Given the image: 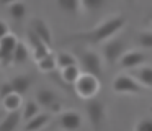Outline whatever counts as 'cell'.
<instances>
[{"label":"cell","mask_w":152,"mask_h":131,"mask_svg":"<svg viewBox=\"0 0 152 131\" xmlns=\"http://www.w3.org/2000/svg\"><path fill=\"white\" fill-rule=\"evenodd\" d=\"M124 25H126L124 16L113 15V16L105 18L102 23H98L92 29L72 33V35L67 36V39H70V41H80V43H90V44H100V43H105L106 39H110L111 36L118 35Z\"/></svg>","instance_id":"obj_1"},{"label":"cell","mask_w":152,"mask_h":131,"mask_svg":"<svg viewBox=\"0 0 152 131\" xmlns=\"http://www.w3.org/2000/svg\"><path fill=\"white\" fill-rule=\"evenodd\" d=\"M72 87H74V92L80 98L90 100V98H95L100 93V90H102V82H100V77H96V75L82 72L77 77V80L72 84Z\"/></svg>","instance_id":"obj_2"},{"label":"cell","mask_w":152,"mask_h":131,"mask_svg":"<svg viewBox=\"0 0 152 131\" xmlns=\"http://www.w3.org/2000/svg\"><path fill=\"white\" fill-rule=\"evenodd\" d=\"M113 92L118 95H141L147 92V87L141 84L131 74H118L113 80Z\"/></svg>","instance_id":"obj_3"},{"label":"cell","mask_w":152,"mask_h":131,"mask_svg":"<svg viewBox=\"0 0 152 131\" xmlns=\"http://www.w3.org/2000/svg\"><path fill=\"white\" fill-rule=\"evenodd\" d=\"M102 44H103L102 46V57L108 66H113V64H116V62H119L121 56L128 51L126 41L118 35L111 36V38L106 39V41L102 43Z\"/></svg>","instance_id":"obj_4"},{"label":"cell","mask_w":152,"mask_h":131,"mask_svg":"<svg viewBox=\"0 0 152 131\" xmlns=\"http://www.w3.org/2000/svg\"><path fill=\"white\" fill-rule=\"evenodd\" d=\"M77 62H79L82 72L96 75L102 79L103 75V59L98 52L92 51V49H83L77 56Z\"/></svg>","instance_id":"obj_5"},{"label":"cell","mask_w":152,"mask_h":131,"mask_svg":"<svg viewBox=\"0 0 152 131\" xmlns=\"http://www.w3.org/2000/svg\"><path fill=\"white\" fill-rule=\"evenodd\" d=\"M85 111H87V118H88L90 124H92L93 130H100L106 118V108H105V103L98 98H90L87 100V105H85Z\"/></svg>","instance_id":"obj_6"},{"label":"cell","mask_w":152,"mask_h":131,"mask_svg":"<svg viewBox=\"0 0 152 131\" xmlns=\"http://www.w3.org/2000/svg\"><path fill=\"white\" fill-rule=\"evenodd\" d=\"M18 44V38L12 33L5 35L0 39V66L2 67H8L12 66V57H13V51Z\"/></svg>","instance_id":"obj_7"},{"label":"cell","mask_w":152,"mask_h":131,"mask_svg":"<svg viewBox=\"0 0 152 131\" xmlns=\"http://www.w3.org/2000/svg\"><path fill=\"white\" fill-rule=\"evenodd\" d=\"M57 124L62 130H79L82 128V115L77 110H62L57 113Z\"/></svg>","instance_id":"obj_8"},{"label":"cell","mask_w":152,"mask_h":131,"mask_svg":"<svg viewBox=\"0 0 152 131\" xmlns=\"http://www.w3.org/2000/svg\"><path fill=\"white\" fill-rule=\"evenodd\" d=\"M36 102L41 107L48 108L51 113H59L61 111V100L57 97L56 92L49 90V88H39L36 92Z\"/></svg>","instance_id":"obj_9"},{"label":"cell","mask_w":152,"mask_h":131,"mask_svg":"<svg viewBox=\"0 0 152 131\" xmlns=\"http://www.w3.org/2000/svg\"><path fill=\"white\" fill-rule=\"evenodd\" d=\"M145 59H147V56H145L144 51H139V49H129V51H126L124 54L121 56V59H119V66H121L123 69H137L139 66H142L145 62Z\"/></svg>","instance_id":"obj_10"},{"label":"cell","mask_w":152,"mask_h":131,"mask_svg":"<svg viewBox=\"0 0 152 131\" xmlns=\"http://www.w3.org/2000/svg\"><path fill=\"white\" fill-rule=\"evenodd\" d=\"M26 39H28V43H30V46H31V49H33V56H34V61H38V59H41V57H44L46 54H49V48L51 46H48L46 43L43 41V39L39 38V36L36 35V33L33 31V29H28V33H26Z\"/></svg>","instance_id":"obj_11"},{"label":"cell","mask_w":152,"mask_h":131,"mask_svg":"<svg viewBox=\"0 0 152 131\" xmlns=\"http://www.w3.org/2000/svg\"><path fill=\"white\" fill-rule=\"evenodd\" d=\"M31 29H33L34 33H36L38 36H39L41 39H43L44 43H46L48 46L53 44V33H51V28L49 25H48L46 21H44L43 18H39V16H36V18L31 20Z\"/></svg>","instance_id":"obj_12"},{"label":"cell","mask_w":152,"mask_h":131,"mask_svg":"<svg viewBox=\"0 0 152 131\" xmlns=\"http://www.w3.org/2000/svg\"><path fill=\"white\" fill-rule=\"evenodd\" d=\"M21 121V110H13L7 111V115L2 116L0 120V131H12L15 128H18Z\"/></svg>","instance_id":"obj_13"},{"label":"cell","mask_w":152,"mask_h":131,"mask_svg":"<svg viewBox=\"0 0 152 131\" xmlns=\"http://www.w3.org/2000/svg\"><path fill=\"white\" fill-rule=\"evenodd\" d=\"M12 82V87H13V92H18V93L25 95L31 87V77L26 74H18L15 77L10 79Z\"/></svg>","instance_id":"obj_14"},{"label":"cell","mask_w":152,"mask_h":131,"mask_svg":"<svg viewBox=\"0 0 152 131\" xmlns=\"http://www.w3.org/2000/svg\"><path fill=\"white\" fill-rule=\"evenodd\" d=\"M49 118H51V115L48 113V111H39V113L34 115L31 120L25 121V130H30V131L41 130V128H44L49 123Z\"/></svg>","instance_id":"obj_15"},{"label":"cell","mask_w":152,"mask_h":131,"mask_svg":"<svg viewBox=\"0 0 152 131\" xmlns=\"http://www.w3.org/2000/svg\"><path fill=\"white\" fill-rule=\"evenodd\" d=\"M2 105L7 111H13V110H21V105H23V95L18 93V92H12L7 97L2 98Z\"/></svg>","instance_id":"obj_16"},{"label":"cell","mask_w":152,"mask_h":131,"mask_svg":"<svg viewBox=\"0 0 152 131\" xmlns=\"http://www.w3.org/2000/svg\"><path fill=\"white\" fill-rule=\"evenodd\" d=\"M59 74H61V77H62V80L66 82V84L72 85L74 82L77 80V77L82 74V69H80L79 64H72V66H67V67L59 69Z\"/></svg>","instance_id":"obj_17"},{"label":"cell","mask_w":152,"mask_h":131,"mask_svg":"<svg viewBox=\"0 0 152 131\" xmlns=\"http://www.w3.org/2000/svg\"><path fill=\"white\" fill-rule=\"evenodd\" d=\"M39 108H41V105L36 102V98L34 100H25L23 105H21V120L23 121L31 120L34 115H38L41 111Z\"/></svg>","instance_id":"obj_18"},{"label":"cell","mask_w":152,"mask_h":131,"mask_svg":"<svg viewBox=\"0 0 152 131\" xmlns=\"http://www.w3.org/2000/svg\"><path fill=\"white\" fill-rule=\"evenodd\" d=\"M28 57H30V51H28L26 44L21 43V41H18L17 48H15V51H13V57H12V66L25 64V62L28 61Z\"/></svg>","instance_id":"obj_19"},{"label":"cell","mask_w":152,"mask_h":131,"mask_svg":"<svg viewBox=\"0 0 152 131\" xmlns=\"http://www.w3.org/2000/svg\"><path fill=\"white\" fill-rule=\"evenodd\" d=\"M38 64V69H39L41 72H46V74H51V72H54L57 69V61H56V56L54 54H46L44 57L38 59L36 61Z\"/></svg>","instance_id":"obj_20"},{"label":"cell","mask_w":152,"mask_h":131,"mask_svg":"<svg viewBox=\"0 0 152 131\" xmlns=\"http://www.w3.org/2000/svg\"><path fill=\"white\" fill-rule=\"evenodd\" d=\"M134 77L141 82L144 87L152 88V67L151 66H145V67H137Z\"/></svg>","instance_id":"obj_21"},{"label":"cell","mask_w":152,"mask_h":131,"mask_svg":"<svg viewBox=\"0 0 152 131\" xmlns=\"http://www.w3.org/2000/svg\"><path fill=\"white\" fill-rule=\"evenodd\" d=\"M56 3L64 13H67V15H75V13L82 8L80 0H56Z\"/></svg>","instance_id":"obj_22"},{"label":"cell","mask_w":152,"mask_h":131,"mask_svg":"<svg viewBox=\"0 0 152 131\" xmlns=\"http://www.w3.org/2000/svg\"><path fill=\"white\" fill-rule=\"evenodd\" d=\"M7 8H8V15H10L13 20H21L25 15H26V5H25L23 0L10 3V5H7Z\"/></svg>","instance_id":"obj_23"},{"label":"cell","mask_w":152,"mask_h":131,"mask_svg":"<svg viewBox=\"0 0 152 131\" xmlns=\"http://www.w3.org/2000/svg\"><path fill=\"white\" fill-rule=\"evenodd\" d=\"M136 43L142 49H152V29H144L136 35Z\"/></svg>","instance_id":"obj_24"},{"label":"cell","mask_w":152,"mask_h":131,"mask_svg":"<svg viewBox=\"0 0 152 131\" xmlns=\"http://www.w3.org/2000/svg\"><path fill=\"white\" fill-rule=\"evenodd\" d=\"M56 61H57V69L67 67V66H72V64H79L77 57L74 54H70V52H59L56 56Z\"/></svg>","instance_id":"obj_25"},{"label":"cell","mask_w":152,"mask_h":131,"mask_svg":"<svg viewBox=\"0 0 152 131\" xmlns=\"http://www.w3.org/2000/svg\"><path fill=\"white\" fill-rule=\"evenodd\" d=\"M106 0H80L82 3V8L88 13H93V12H98V10L103 8Z\"/></svg>","instance_id":"obj_26"},{"label":"cell","mask_w":152,"mask_h":131,"mask_svg":"<svg viewBox=\"0 0 152 131\" xmlns=\"http://www.w3.org/2000/svg\"><path fill=\"white\" fill-rule=\"evenodd\" d=\"M134 130L137 131H152V118L149 116H144L134 124Z\"/></svg>","instance_id":"obj_27"},{"label":"cell","mask_w":152,"mask_h":131,"mask_svg":"<svg viewBox=\"0 0 152 131\" xmlns=\"http://www.w3.org/2000/svg\"><path fill=\"white\" fill-rule=\"evenodd\" d=\"M13 92V87H12V82L7 80V82H2L0 84V98L7 97L8 93H12Z\"/></svg>","instance_id":"obj_28"},{"label":"cell","mask_w":152,"mask_h":131,"mask_svg":"<svg viewBox=\"0 0 152 131\" xmlns=\"http://www.w3.org/2000/svg\"><path fill=\"white\" fill-rule=\"evenodd\" d=\"M8 33H10V29H8L7 21H4V20H0V39L4 38L5 35H8Z\"/></svg>","instance_id":"obj_29"},{"label":"cell","mask_w":152,"mask_h":131,"mask_svg":"<svg viewBox=\"0 0 152 131\" xmlns=\"http://www.w3.org/2000/svg\"><path fill=\"white\" fill-rule=\"evenodd\" d=\"M13 2H20V0H0V5L7 7V5H10V3H13Z\"/></svg>","instance_id":"obj_30"},{"label":"cell","mask_w":152,"mask_h":131,"mask_svg":"<svg viewBox=\"0 0 152 131\" xmlns=\"http://www.w3.org/2000/svg\"><path fill=\"white\" fill-rule=\"evenodd\" d=\"M149 20H151V25H152V10H151V15H149Z\"/></svg>","instance_id":"obj_31"},{"label":"cell","mask_w":152,"mask_h":131,"mask_svg":"<svg viewBox=\"0 0 152 131\" xmlns=\"http://www.w3.org/2000/svg\"><path fill=\"white\" fill-rule=\"evenodd\" d=\"M126 2H128V3H132V2H134V0H126Z\"/></svg>","instance_id":"obj_32"},{"label":"cell","mask_w":152,"mask_h":131,"mask_svg":"<svg viewBox=\"0 0 152 131\" xmlns=\"http://www.w3.org/2000/svg\"><path fill=\"white\" fill-rule=\"evenodd\" d=\"M2 116H4V115H2V113H0V120H2Z\"/></svg>","instance_id":"obj_33"}]
</instances>
